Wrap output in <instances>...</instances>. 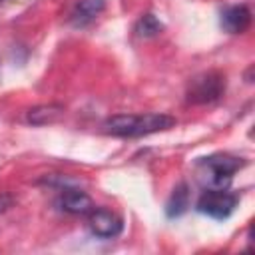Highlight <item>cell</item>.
I'll return each instance as SVG.
<instances>
[{"mask_svg":"<svg viewBox=\"0 0 255 255\" xmlns=\"http://www.w3.org/2000/svg\"><path fill=\"white\" fill-rule=\"evenodd\" d=\"M177 122L167 114H118L104 122V131L118 137H141L173 128Z\"/></svg>","mask_w":255,"mask_h":255,"instance_id":"1","label":"cell"},{"mask_svg":"<svg viewBox=\"0 0 255 255\" xmlns=\"http://www.w3.org/2000/svg\"><path fill=\"white\" fill-rule=\"evenodd\" d=\"M245 165V159L229 153H213L197 161L199 179L207 189H223L229 185L233 173Z\"/></svg>","mask_w":255,"mask_h":255,"instance_id":"2","label":"cell"},{"mask_svg":"<svg viewBox=\"0 0 255 255\" xmlns=\"http://www.w3.org/2000/svg\"><path fill=\"white\" fill-rule=\"evenodd\" d=\"M225 92V78L219 72H203L195 76L187 86V102L191 104H211L219 100Z\"/></svg>","mask_w":255,"mask_h":255,"instance_id":"3","label":"cell"},{"mask_svg":"<svg viewBox=\"0 0 255 255\" xmlns=\"http://www.w3.org/2000/svg\"><path fill=\"white\" fill-rule=\"evenodd\" d=\"M237 201H239L237 195L227 191V187H223V189H205L199 195L195 207H197L199 213H205L213 219H227L233 213V209L237 207Z\"/></svg>","mask_w":255,"mask_h":255,"instance_id":"4","label":"cell"},{"mask_svg":"<svg viewBox=\"0 0 255 255\" xmlns=\"http://www.w3.org/2000/svg\"><path fill=\"white\" fill-rule=\"evenodd\" d=\"M88 227L96 237L112 239V237H118L122 233L124 221L118 213L100 207V209H92L88 213Z\"/></svg>","mask_w":255,"mask_h":255,"instance_id":"5","label":"cell"},{"mask_svg":"<svg viewBox=\"0 0 255 255\" xmlns=\"http://www.w3.org/2000/svg\"><path fill=\"white\" fill-rule=\"evenodd\" d=\"M56 205L62 211L72 213V215H86L94 209L92 197L88 193L80 191V189H74V187H64L62 193L56 199Z\"/></svg>","mask_w":255,"mask_h":255,"instance_id":"6","label":"cell"},{"mask_svg":"<svg viewBox=\"0 0 255 255\" xmlns=\"http://www.w3.org/2000/svg\"><path fill=\"white\" fill-rule=\"evenodd\" d=\"M251 24V12L245 4L229 6L221 12V26L229 34H241L249 28Z\"/></svg>","mask_w":255,"mask_h":255,"instance_id":"7","label":"cell"},{"mask_svg":"<svg viewBox=\"0 0 255 255\" xmlns=\"http://www.w3.org/2000/svg\"><path fill=\"white\" fill-rule=\"evenodd\" d=\"M106 8L104 0H78L72 14H70V24L76 28H84L92 24Z\"/></svg>","mask_w":255,"mask_h":255,"instance_id":"8","label":"cell"},{"mask_svg":"<svg viewBox=\"0 0 255 255\" xmlns=\"http://www.w3.org/2000/svg\"><path fill=\"white\" fill-rule=\"evenodd\" d=\"M66 108L62 104H40L28 110L26 114V122L32 126H48V124H56L58 120H62Z\"/></svg>","mask_w":255,"mask_h":255,"instance_id":"9","label":"cell"},{"mask_svg":"<svg viewBox=\"0 0 255 255\" xmlns=\"http://www.w3.org/2000/svg\"><path fill=\"white\" fill-rule=\"evenodd\" d=\"M187 207H189V187H187V183L181 181L179 185L173 187V191L165 203V213H167V217H179L187 211Z\"/></svg>","mask_w":255,"mask_h":255,"instance_id":"10","label":"cell"},{"mask_svg":"<svg viewBox=\"0 0 255 255\" xmlns=\"http://www.w3.org/2000/svg\"><path fill=\"white\" fill-rule=\"evenodd\" d=\"M161 30H163V24H161L153 14H143V16L137 20L135 28H133L135 36H139V38H153V36H157Z\"/></svg>","mask_w":255,"mask_h":255,"instance_id":"11","label":"cell"},{"mask_svg":"<svg viewBox=\"0 0 255 255\" xmlns=\"http://www.w3.org/2000/svg\"><path fill=\"white\" fill-rule=\"evenodd\" d=\"M12 203H14V199H12L10 195L2 193V195H0V213H2V211H6V209L12 205Z\"/></svg>","mask_w":255,"mask_h":255,"instance_id":"12","label":"cell"},{"mask_svg":"<svg viewBox=\"0 0 255 255\" xmlns=\"http://www.w3.org/2000/svg\"><path fill=\"white\" fill-rule=\"evenodd\" d=\"M4 2H8V0H0V6H2V4H4Z\"/></svg>","mask_w":255,"mask_h":255,"instance_id":"13","label":"cell"}]
</instances>
